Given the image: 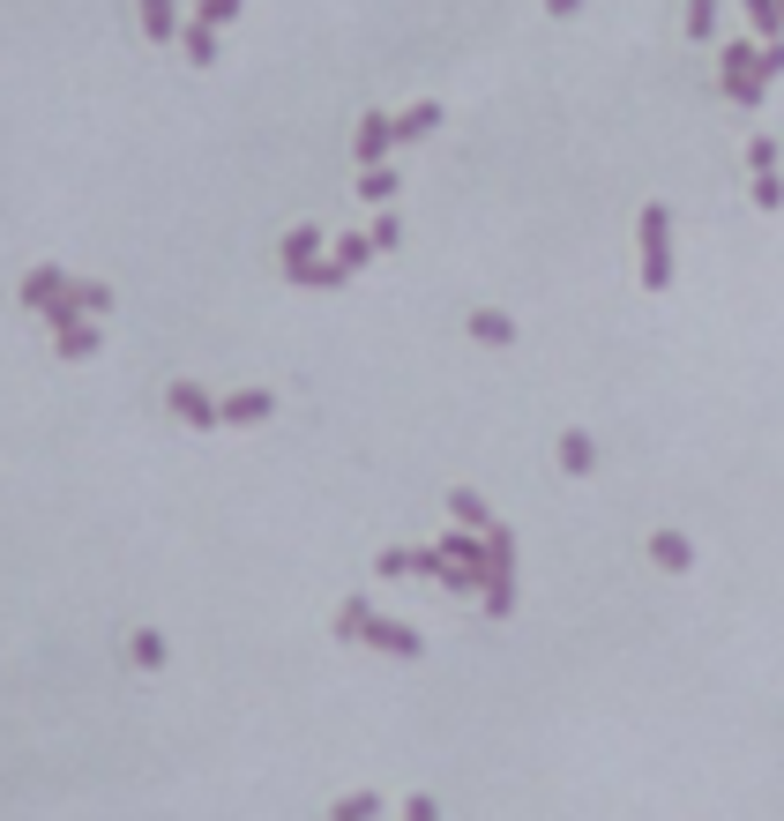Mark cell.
I'll return each instance as SVG.
<instances>
[{
    "label": "cell",
    "mask_w": 784,
    "mask_h": 821,
    "mask_svg": "<svg viewBox=\"0 0 784 821\" xmlns=\"http://www.w3.org/2000/svg\"><path fill=\"white\" fill-rule=\"evenodd\" d=\"M53 351L76 367V359H97V351H105V336H97L90 314H68V322H53Z\"/></svg>",
    "instance_id": "obj_1"
},
{
    "label": "cell",
    "mask_w": 784,
    "mask_h": 821,
    "mask_svg": "<svg viewBox=\"0 0 784 821\" xmlns=\"http://www.w3.org/2000/svg\"><path fill=\"white\" fill-rule=\"evenodd\" d=\"M68 285H76V277H68L60 262H38V269L23 277V291H15V299H23V307H38V314H53V307L68 299Z\"/></svg>",
    "instance_id": "obj_2"
},
{
    "label": "cell",
    "mask_w": 784,
    "mask_h": 821,
    "mask_svg": "<svg viewBox=\"0 0 784 821\" xmlns=\"http://www.w3.org/2000/svg\"><path fill=\"white\" fill-rule=\"evenodd\" d=\"M165 404H172V418H187V426H217V418H224V404H209L195 381H172Z\"/></svg>",
    "instance_id": "obj_3"
},
{
    "label": "cell",
    "mask_w": 784,
    "mask_h": 821,
    "mask_svg": "<svg viewBox=\"0 0 784 821\" xmlns=\"http://www.w3.org/2000/svg\"><path fill=\"white\" fill-rule=\"evenodd\" d=\"M643 246H650V254H643V277H650V285H665V277H672V262H665V209H650V217H643Z\"/></svg>",
    "instance_id": "obj_4"
},
{
    "label": "cell",
    "mask_w": 784,
    "mask_h": 821,
    "mask_svg": "<svg viewBox=\"0 0 784 821\" xmlns=\"http://www.w3.org/2000/svg\"><path fill=\"white\" fill-rule=\"evenodd\" d=\"M142 8V38H180V0H135Z\"/></svg>",
    "instance_id": "obj_5"
},
{
    "label": "cell",
    "mask_w": 784,
    "mask_h": 821,
    "mask_svg": "<svg viewBox=\"0 0 784 821\" xmlns=\"http://www.w3.org/2000/svg\"><path fill=\"white\" fill-rule=\"evenodd\" d=\"M180 45H187V60H195V68H209V60H217V23H203V15H195V23H180Z\"/></svg>",
    "instance_id": "obj_6"
},
{
    "label": "cell",
    "mask_w": 784,
    "mask_h": 821,
    "mask_svg": "<svg viewBox=\"0 0 784 821\" xmlns=\"http://www.w3.org/2000/svg\"><path fill=\"white\" fill-rule=\"evenodd\" d=\"M68 299H76V314H90V322H97V314H113V285H97V277H76Z\"/></svg>",
    "instance_id": "obj_7"
},
{
    "label": "cell",
    "mask_w": 784,
    "mask_h": 821,
    "mask_svg": "<svg viewBox=\"0 0 784 821\" xmlns=\"http://www.w3.org/2000/svg\"><path fill=\"white\" fill-rule=\"evenodd\" d=\"M127 657H135L142 672H158V664H165V635H158V627H135V643H127Z\"/></svg>",
    "instance_id": "obj_8"
},
{
    "label": "cell",
    "mask_w": 784,
    "mask_h": 821,
    "mask_svg": "<svg viewBox=\"0 0 784 821\" xmlns=\"http://www.w3.org/2000/svg\"><path fill=\"white\" fill-rule=\"evenodd\" d=\"M254 418H269V396H262V389H247V396L224 404V426H254Z\"/></svg>",
    "instance_id": "obj_9"
},
{
    "label": "cell",
    "mask_w": 784,
    "mask_h": 821,
    "mask_svg": "<svg viewBox=\"0 0 784 821\" xmlns=\"http://www.w3.org/2000/svg\"><path fill=\"white\" fill-rule=\"evenodd\" d=\"M285 269L291 277H314V232H291L285 240Z\"/></svg>",
    "instance_id": "obj_10"
},
{
    "label": "cell",
    "mask_w": 784,
    "mask_h": 821,
    "mask_svg": "<svg viewBox=\"0 0 784 821\" xmlns=\"http://www.w3.org/2000/svg\"><path fill=\"white\" fill-rule=\"evenodd\" d=\"M389 135H396L389 120H367V127H359V150H367V158H381V150H389Z\"/></svg>",
    "instance_id": "obj_11"
},
{
    "label": "cell",
    "mask_w": 784,
    "mask_h": 821,
    "mask_svg": "<svg viewBox=\"0 0 784 821\" xmlns=\"http://www.w3.org/2000/svg\"><path fill=\"white\" fill-rule=\"evenodd\" d=\"M561 463H568V471H590V441L568 433V441H561Z\"/></svg>",
    "instance_id": "obj_12"
},
{
    "label": "cell",
    "mask_w": 784,
    "mask_h": 821,
    "mask_svg": "<svg viewBox=\"0 0 784 821\" xmlns=\"http://www.w3.org/2000/svg\"><path fill=\"white\" fill-rule=\"evenodd\" d=\"M373 643H381V650H404V657L418 650V635H404V627H373Z\"/></svg>",
    "instance_id": "obj_13"
},
{
    "label": "cell",
    "mask_w": 784,
    "mask_h": 821,
    "mask_svg": "<svg viewBox=\"0 0 784 821\" xmlns=\"http://www.w3.org/2000/svg\"><path fill=\"white\" fill-rule=\"evenodd\" d=\"M195 15H203V23H232V15H240V0H203Z\"/></svg>",
    "instance_id": "obj_14"
},
{
    "label": "cell",
    "mask_w": 784,
    "mask_h": 821,
    "mask_svg": "<svg viewBox=\"0 0 784 821\" xmlns=\"http://www.w3.org/2000/svg\"><path fill=\"white\" fill-rule=\"evenodd\" d=\"M658 560H665V568H688V545H680V537L665 531V537H658Z\"/></svg>",
    "instance_id": "obj_15"
}]
</instances>
